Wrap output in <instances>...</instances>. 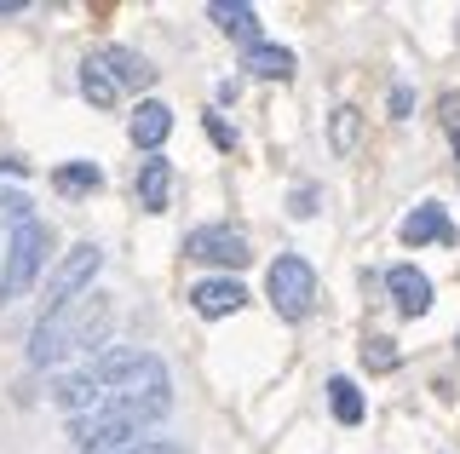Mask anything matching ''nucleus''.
I'll return each instance as SVG.
<instances>
[{"label":"nucleus","mask_w":460,"mask_h":454,"mask_svg":"<svg viewBox=\"0 0 460 454\" xmlns=\"http://www.w3.org/2000/svg\"><path fill=\"white\" fill-rule=\"evenodd\" d=\"M104 334H110V300L104 293H81L75 305H64V310H52V317L35 322V334H29V362L58 368L64 357H75V351L104 345Z\"/></svg>","instance_id":"f257e3e1"},{"label":"nucleus","mask_w":460,"mask_h":454,"mask_svg":"<svg viewBox=\"0 0 460 454\" xmlns=\"http://www.w3.org/2000/svg\"><path fill=\"white\" fill-rule=\"evenodd\" d=\"M86 374H93L110 397L172 391V386H167V362H162V357H150V351H138V345H110V351H98V357L86 362Z\"/></svg>","instance_id":"f03ea898"},{"label":"nucleus","mask_w":460,"mask_h":454,"mask_svg":"<svg viewBox=\"0 0 460 454\" xmlns=\"http://www.w3.org/2000/svg\"><path fill=\"white\" fill-rule=\"evenodd\" d=\"M47 253H52V231H47L40 219L12 224V242H6V276H0V305L35 288V276H40V265H47Z\"/></svg>","instance_id":"7ed1b4c3"},{"label":"nucleus","mask_w":460,"mask_h":454,"mask_svg":"<svg viewBox=\"0 0 460 454\" xmlns=\"http://www.w3.org/2000/svg\"><path fill=\"white\" fill-rule=\"evenodd\" d=\"M98 265H104V248L98 242H75L64 253V259L52 265V276H47V288H40V317H52V310H64V305H75L86 288H93V276H98Z\"/></svg>","instance_id":"20e7f679"},{"label":"nucleus","mask_w":460,"mask_h":454,"mask_svg":"<svg viewBox=\"0 0 460 454\" xmlns=\"http://www.w3.org/2000/svg\"><path fill=\"white\" fill-rule=\"evenodd\" d=\"M265 293H270V305H277V317L305 322L316 310V271L299 259V253H282V259L265 271Z\"/></svg>","instance_id":"39448f33"},{"label":"nucleus","mask_w":460,"mask_h":454,"mask_svg":"<svg viewBox=\"0 0 460 454\" xmlns=\"http://www.w3.org/2000/svg\"><path fill=\"white\" fill-rule=\"evenodd\" d=\"M184 259L230 265V271H242V265H248L253 253H248V236H242V231H230V224H201V231L184 236Z\"/></svg>","instance_id":"423d86ee"},{"label":"nucleus","mask_w":460,"mask_h":454,"mask_svg":"<svg viewBox=\"0 0 460 454\" xmlns=\"http://www.w3.org/2000/svg\"><path fill=\"white\" fill-rule=\"evenodd\" d=\"M133 425H127L115 408H98V415H81V420H69V443H75L81 454H110V449H121V443H133Z\"/></svg>","instance_id":"0eeeda50"},{"label":"nucleus","mask_w":460,"mask_h":454,"mask_svg":"<svg viewBox=\"0 0 460 454\" xmlns=\"http://www.w3.org/2000/svg\"><path fill=\"white\" fill-rule=\"evenodd\" d=\"M190 305H196V317L219 322V317H236V310L248 305V288L230 282V276H208V282H196V288H190Z\"/></svg>","instance_id":"6e6552de"},{"label":"nucleus","mask_w":460,"mask_h":454,"mask_svg":"<svg viewBox=\"0 0 460 454\" xmlns=\"http://www.w3.org/2000/svg\"><path fill=\"white\" fill-rule=\"evenodd\" d=\"M397 236H402L409 248H420V242H443V248H455V242H460V231L449 224V213H443L438 202H420V207L409 213V219L397 224Z\"/></svg>","instance_id":"1a4fd4ad"},{"label":"nucleus","mask_w":460,"mask_h":454,"mask_svg":"<svg viewBox=\"0 0 460 454\" xmlns=\"http://www.w3.org/2000/svg\"><path fill=\"white\" fill-rule=\"evenodd\" d=\"M52 403L64 408L69 420H81V415H98V408L110 403V391H104V386H98V380L81 368V374H64V380L52 386Z\"/></svg>","instance_id":"9d476101"},{"label":"nucleus","mask_w":460,"mask_h":454,"mask_svg":"<svg viewBox=\"0 0 460 454\" xmlns=\"http://www.w3.org/2000/svg\"><path fill=\"white\" fill-rule=\"evenodd\" d=\"M385 288H392L402 317H426L431 310V276L414 271V265H392V271H385Z\"/></svg>","instance_id":"9b49d317"},{"label":"nucleus","mask_w":460,"mask_h":454,"mask_svg":"<svg viewBox=\"0 0 460 454\" xmlns=\"http://www.w3.org/2000/svg\"><path fill=\"white\" fill-rule=\"evenodd\" d=\"M98 64H104L110 69V81H115V87H155V69H150V58H138V52L133 47H104V52H98Z\"/></svg>","instance_id":"f8f14e48"},{"label":"nucleus","mask_w":460,"mask_h":454,"mask_svg":"<svg viewBox=\"0 0 460 454\" xmlns=\"http://www.w3.org/2000/svg\"><path fill=\"white\" fill-rule=\"evenodd\" d=\"M127 133H133V144H138V150H162V144H167V133H172V109L162 104V98H144L138 116L127 121Z\"/></svg>","instance_id":"ddd939ff"},{"label":"nucleus","mask_w":460,"mask_h":454,"mask_svg":"<svg viewBox=\"0 0 460 454\" xmlns=\"http://www.w3.org/2000/svg\"><path fill=\"white\" fill-rule=\"evenodd\" d=\"M138 207L144 213H167V196H172V162H162V155H150V162L138 167V184H133Z\"/></svg>","instance_id":"4468645a"},{"label":"nucleus","mask_w":460,"mask_h":454,"mask_svg":"<svg viewBox=\"0 0 460 454\" xmlns=\"http://www.w3.org/2000/svg\"><path fill=\"white\" fill-rule=\"evenodd\" d=\"M242 69H248V75H259V81H288V75H294V52L259 40V47L242 52Z\"/></svg>","instance_id":"2eb2a0df"},{"label":"nucleus","mask_w":460,"mask_h":454,"mask_svg":"<svg viewBox=\"0 0 460 454\" xmlns=\"http://www.w3.org/2000/svg\"><path fill=\"white\" fill-rule=\"evenodd\" d=\"M208 18L219 23L225 35H236V40H248V47H259V12H253V6H242V0H213Z\"/></svg>","instance_id":"dca6fc26"},{"label":"nucleus","mask_w":460,"mask_h":454,"mask_svg":"<svg viewBox=\"0 0 460 454\" xmlns=\"http://www.w3.org/2000/svg\"><path fill=\"white\" fill-rule=\"evenodd\" d=\"M81 92H86V104H98V109H110L115 98H121V87L110 81V69L98 64V58H86V64H81Z\"/></svg>","instance_id":"f3484780"},{"label":"nucleus","mask_w":460,"mask_h":454,"mask_svg":"<svg viewBox=\"0 0 460 454\" xmlns=\"http://www.w3.org/2000/svg\"><path fill=\"white\" fill-rule=\"evenodd\" d=\"M357 133H363V109H357V104H340L334 121H328V144H334V155H351L357 150Z\"/></svg>","instance_id":"a211bd4d"},{"label":"nucleus","mask_w":460,"mask_h":454,"mask_svg":"<svg viewBox=\"0 0 460 454\" xmlns=\"http://www.w3.org/2000/svg\"><path fill=\"white\" fill-rule=\"evenodd\" d=\"M52 184H58L64 196H93L98 184H104V173H98L93 162H64V167L52 173Z\"/></svg>","instance_id":"6ab92c4d"},{"label":"nucleus","mask_w":460,"mask_h":454,"mask_svg":"<svg viewBox=\"0 0 460 454\" xmlns=\"http://www.w3.org/2000/svg\"><path fill=\"white\" fill-rule=\"evenodd\" d=\"M328 408H334L340 425H357V420H363V397H357V386H351L345 374L328 380Z\"/></svg>","instance_id":"aec40b11"},{"label":"nucleus","mask_w":460,"mask_h":454,"mask_svg":"<svg viewBox=\"0 0 460 454\" xmlns=\"http://www.w3.org/2000/svg\"><path fill=\"white\" fill-rule=\"evenodd\" d=\"M397 362H402V357H397L392 339H368V345H363V368H374V374H392Z\"/></svg>","instance_id":"412c9836"},{"label":"nucleus","mask_w":460,"mask_h":454,"mask_svg":"<svg viewBox=\"0 0 460 454\" xmlns=\"http://www.w3.org/2000/svg\"><path fill=\"white\" fill-rule=\"evenodd\" d=\"M110 454H190L184 443H167V437H133V443L110 449Z\"/></svg>","instance_id":"4be33fe9"},{"label":"nucleus","mask_w":460,"mask_h":454,"mask_svg":"<svg viewBox=\"0 0 460 454\" xmlns=\"http://www.w3.org/2000/svg\"><path fill=\"white\" fill-rule=\"evenodd\" d=\"M0 213H6L12 224H23V219H35V207H29V196H0Z\"/></svg>","instance_id":"5701e85b"},{"label":"nucleus","mask_w":460,"mask_h":454,"mask_svg":"<svg viewBox=\"0 0 460 454\" xmlns=\"http://www.w3.org/2000/svg\"><path fill=\"white\" fill-rule=\"evenodd\" d=\"M208 138H213V144H219V150H236V133H230L225 121H208Z\"/></svg>","instance_id":"b1692460"},{"label":"nucleus","mask_w":460,"mask_h":454,"mask_svg":"<svg viewBox=\"0 0 460 454\" xmlns=\"http://www.w3.org/2000/svg\"><path fill=\"white\" fill-rule=\"evenodd\" d=\"M316 213V190H294V219H311Z\"/></svg>","instance_id":"393cba45"},{"label":"nucleus","mask_w":460,"mask_h":454,"mask_svg":"<svg viewBox=\"0 0 460 454\" xmlns=\"http://www.w3.org/2000/svg\"><path fill=\"white\" fill-rule=\"evenodd\" d=\"M409 104H414L409 87H392V116H409Z\"/></svg>","instance_id":"a878e982"},{"label":"nucleus","mask_w":460,"mask_h":454,"mask_svg":"<svg viewBox=\"0 0 460 454\" xmlns=\"http://www.w3.org/2000/svg\"><path fill=\"white\" fill-rule=\"evenodd\" d=\"M23 12V0H0V18H18Z\"/></svg>","instance_id":"bb28decb"},{"label":"nucleus","mask_w":460,"mask_h":454,"mask_svg":"<svg viewBox=\"0 0 460 454\" xmlns=\"http://www.w3.org/2000/svg\"><path fill=\"white\" fill-rule=\"evenodd\" d=\"M455 345H460V339H455Z\"/></svg>","instance_id":"cd10ccee"}]
</instances>
